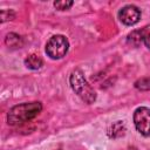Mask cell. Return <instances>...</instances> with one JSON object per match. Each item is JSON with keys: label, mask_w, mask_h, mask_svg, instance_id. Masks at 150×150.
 <instances>
[{"label": "cell", "mask_w": 150, "mask_h": 150, "mask_svg": "<svg viewBox=\"0 0 150 150\" xmlns=\"http://www.w3.org/2000/svg\"><path fill=\"white\" fill-rule=\"evenodd\" d=\"M42 110V104L40 102H29V103H21L14 105L9 109L7 114V122L11 125H19L25 122L33 120L38 116Z\"/></svg>", "instance_id": "obj_1"}, {"label": "cell", "mask_w": 150, "mask_h": 150, "mask_svg": "<svg viewBox=\"0 0 150 150\" xmlns=\"http://www.w3.org/2000/svg\"><path fill=\"white\" fill-rule=\"evenodd\" d=\"M70 86L73 90L88 104L93 103L96 100V93L87 82L83 73L80 69H75L70 75Z\"/></svg>", "instance_id": "obj_2"}, {"label": "cell", "mask_w": 150, "mask_h": 150, "mask_svg": "<svg viewBox=\"0 0 150 150\" xmlns=\"http://www.w3.org/2000/svg\"><path fill=\"white\" fill-rule=\"evenodd\" d=\"M69 48V42L63 35H53L46 45V53L50 59H62Z\"/></svg>", "instance_id": "obj_3"}, {"label": "cell", "mask_w": 150, "mask_h": 150, "mask_svg": "<svg viewBox=\"0 0 150 150\" xmlns=\"http://www.w3.org/2000/svg\"><path fill=\"white\" fill-rule=\"evenodd\" d=\"M134 124L139 134L150 136V108H137L134 112Z\"/></svg>", "instance_id": "obj_4"}, {"label": "cell", "mask_w": 150, "mask_h": 150, "mask_svg": "<svg viewBox=\"0 0 150 150\" xmlns=\"http://www.w3.org/2000/svg\"><path fill=\"white\" fill-rule=\"evenodd\" d=\"M118 18L121 20V22H123L127 26H132L135 23H137L141 19V11L134 6V5H128L124 6L120 13H118Z\"/></svg>", "instance_id": "obj_5"}, {"label": "cell", "mask_w": 150, "mask_h": 150, "mask_svg": "<svg viewBox=\"0 0 150 150\" xmlns=\"http://www.w3.org/2000/svg\"><path fill=\"white\" fill-rule=\"evenodd\" d=\"M149 33H150V25L143 27L142 29H136V30L131 32V33L128 35V41H129L131 45H134V46H138V45L143 41L144 36H145L146 34H149Z\"/></svg>", "instance_id": "obj_6"}, {"label": "cell", "mask_w": 150, "mask_h": 150, "mask_svg": "<svg viewBox=\"0 0 150 150\" xmlns=\"http://www.w3.org/2000/svg\"><path fill=\"white\" fill-rule=\"evenodd\" d=\"M25 64L27 68L29 69H33V70H36V69H40L43 64V61L42 59L36 55V54H30L28 55L26 59H25Z\"/></svg>", "instance_id": "obj_7"}, {"label": "cell", "mask_w": 150, "mask_h": 150, "mask_svg": "<svg viewBox=\"0 0 150 150\" xmlns=\"http://www.w3.org/2000/svg\"><path fill=\"white\" fill-rule=\"evenodd\" d=\"M124 134H125V125H124V123H123L122 121L115 122V123L110 127V129H109V131H108V135H109L111 138L122 137Z\"/></svg>", "instance_id": "obj_8"}, {"label": "cell", "mask_w": 150, "mask_h": 150, "mask_svg": "<svg viewBox=\"0 0 150 150\" xmlns=\"http://www.w3.org/2000/svg\"><path fill=\"white\" fill-rule=\"evenodd\" d=\"M5 42H6V45H7L8 47H12V48H18V47L20 48V47L22 46V39H21V36H19V35L15 34V33H9V34H7Z\"/></svg>", "instance_id": "obj_9"}, {"label": "cell", "mask_w": 150, "mask_h": 150, "mask_svg": "<svg viewBox=\"0 0 150 150\" xmlns=\"http://www.w3.org/2000/svg\"><path fill=\"white\" fill-rule=\"evenodd\" d=\"M135 87L141 91L150 90V77H142L135 82Z\"/></svg>", "instance_id": "obj_10"}, {"label": "cell", "mask_w": 150, "mask_h": 150, "mask_svg": "<svg viewBox=\"0 0 150 150\" xmlns=\"http://www.w3.org/2000/svg\"><path fill=\"white\" fill-rule=\"evenodd\" d=\"M73 4L74 2L70 0H60V1L54 2V7L59 11H66V9H69L73 6Z\"/></svg>", "instance_id": "obj_11"}, {"label": "cell", "mask_w": 150, "mask_h": 150, "mask_svg": "<svg viewBox=\"0 0 150 150\" xmlns=\"http://www.w3.org/2000/svg\"><path fill=\"white\" fill-rule=\"evenodd\" d=\"M14 16H15V13L12 9H1V12H0L1 22H5L7 20H13Z\"/></svg>", "instance_id": "obj_12"}, {"label": "cell", "mask_w": 150, "mask_h": 150, "mask_svg": "<svg viewBox=\"0 0 150 150\" xmlns=\"http://www.w3.org/2000/svg\"><path fill=\"white\" fill-rule=\"evenodd\" d=\"M143 42H144V45L150 49V33L149 34H146L145 36H144V39H143Z\"/></svg>", "instance_id": "obj_13"}]
</instances>
